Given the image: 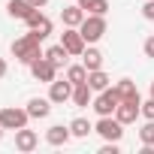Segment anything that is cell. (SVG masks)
I'll return each mask as SVG.
<instances>
[{
    "instance_id": "6da1fadb",
    "label": "cell",
    "mask_w": 154,
    "mask_h": 154,
    "mask_svg": "<svg viewBox=\"0 0 154 154\" xmlns=\"http://www.w3.org/2000/svg\"><path fill=\"white\" fill-rule=\"evenodd\" d=\"M39 42H42V39H39L33 30H30V33H24L21 39H15V42H12V54H15V60H21V63H27V66H30L36 57H42V54H45V51H39Z\"/></svg>"
},
{
    "instance_id": "7a4b0ae2",
    "label": "cell",
    "mask_w": 154,
    "mask_h": 154,
    "mask_svg": "<svg viewBox=\"0 0 154 154\" xmlns=\"http://www.w3.org/2000/svg\"><path fill=\"white\" fill-rule=\"evenodd\" d=\"M94 133H100L106 142H121V136H124V124H121L118 118H112V115H100V121L94 124Z\"/></svg>"
},
{
    "instance_id": "3957f363",
    "label": "cell",
    "mask_w": 154,
    "mask_h": 154,
    "mask_svg": "<svg viewBox=\"0 0 154 154\" xmlns=\"http://www.w3.org/2000/svg\"><path fill=\"white\" fill-rule=\"evenodd\" d=\"M79 33L85 36V42H97L106 33V15H85V21L79 24Z\"/></svg>"
},
{
    "instance_id": "277c9868",
    "label": "cell",
    "mask_w": 154,
    "mask_h": 154,
    "mask_svg": "<svg viewBox=\"0 0 154 154\" xmlns=\"http://www.w3.org/2000/svg\"><path fill=\"white\" fill-rule=\"evenodd\" d=\"M118 103H121V94H118V88H106V91H100L97 97H94V112L97 115H115V109H118Z\"/></svg>"
},
{
    "instance_id": "5b68a950",
    "label": "cell",
    "mask_w": 154,
    "mask_h": 154,
    "mask_svg": "<svg viewBox=\"0 0 154 154\" xmlns=\"http://www.w3.org/2000/svg\"><path fill=\"white\" fill-rule=\"evenodd\" d=\"M27 121H30L27 109H15V106H9V109L0 112V124H3L6 130H21V127H27Z\"/></svg>"
},
{
    "instance_id": "8992f818",
    "label": "cell",
    "mask_w": 154,
    "mask_h": 154,
    "mask_svg": "<svg viewBox=\"0 0 154 154\" xmlns=\"http://www.w3.org/2000/svg\"><path fill=\"white\" fill-rule=\"evenodd\" d=\"M30 72H33V79H36V82H48V85H51V82H54L57 66H54V63L42 54V57H36V60L30 63Z\"/></svg>"
},
{
    "instance_id": "52a82bcc",
    "label": "cell",
    "mask_w": 154,
    "mask_h": 154,
    "mask_svg": "<svg viewBox=\"0 0 154 154\" xmlns=\"http://www.w3.org/2000/svg\"><path fill=\"white\" fill-rule=\"evenodd\" d=\"M60 45L69 54H85V36L79 33V27H66L63 36H60Z\"/></svg>"
},
{
    "instance_id": "ba28073f",
    "label": "cell",
    "mask_w": 154,
    "mask_h": 154,
    "mask_svg": "<svg viewBox=\"0 0 154 154\" xmlns=\"http://www.w3.org/2000/svg\"><path fill=\"white\" fill-rule=\"evenodd\" d=\"M139 115H142V103H136V100H121L118 109H115V118L121 124H133Z\"/></svg>"
},
{
    "instance_id": "9c48e42d",
    "label": "cell",
    "mask_w": 154,
    "mask_h": 154,
    "mask_svg": "<svg viewBox=\"0 0 154 154\" xmlns=\"http://www.w3.org/2000/svg\"><path fill=\"white\" fill-rule=\"evenodd\" d=\"M72 88H75V85H72L69 79H63V82L54 79V82L48 85V100H51V103H66V100H72Z\"/></svg>"
},
{
    "instance_id": "30bf717a",
    "label": "cell",
    "mask_w": 154,
    "mask_h": 154,
    "mask_svg": "<svg viewBox=\"0 0 154 154\" xmlns=\"http://www.w3.org/2000/svg\"><path fill=\"white\" fill-rule=\"evenodd\" d=\"M24 21H27V27H30V30H33V33H36L39 39H45V36L51 33V21H48V18H45V15L39 12V9H33V12H30V15H27Z\"/></svg>"
},
{
    "instance_id": "8fae6325",
    "label": "cell",
    "mask_w": 154,
    "mask_h": 154,
    "mask_svg": "<svg viewBox=\"0 0 154 154\" xmlns=\"http://www.w3.org/2000/svg\"><path fill=\"white\" fill-rule=\"evenodd\" d=\"M36 145H39V136H36L33 130H27V127L15 130V148H18V151H33Z\"/></svg>"
},
{
    "instance_id": "7c38bea8",
    "label": "cell",
    "mask_w": 154,
    "mask_h": 154,
    "mask_svg": "<svg viewBox=\"0 0 154 154\" xmlns=\"http://www.w3.org/2000/svg\"><path fill=\"white\" fill-rule=\"evenodd\" d=\"M85 15H88V12H85L79 3H72V6H63V9H60V18H63L66 27H79V24L85 21Z\"/></svg>"
},
{
    "instance_id": "4fadbf2b",
    "label": "cell",
    "mask_w": 154,
    "mask_h": 154,
    "mask_svg": "<svg viewBox=\"0 0 154 154\" xmlns=\"http://www.w3.org/2000/svg\"><path fill=\"white\" fill-rule=\"evenodd\" d=\"M69 136H72V130L63 127V124H54V127L45 130V142H48V145H66Z\"/></svg>"
},
{
    "instance_id": "5bb4252c",
    "label": "cell",
    "mask_w": 154,
    "mask_h": 154,
    "mask_svg": "<svg viewBox=\"0 0 154 154\" xmlns=\"http://www.w3.org/2000/svg\"><path fill=\"white\" fill-rule=\"evenodd\" d=\"M33 9H36V6L30 3V0H9V3H6V12H9L12 18H21V21H24Z\"/></svg>"
},
{
    "instance_id": "9a60e30c",
    "label": "cell",
    "mask_w": 154,
    "mask_h": 154,
    "mask_svg": "<svg viewBox=\"0 0 154 154\" xmlns=\"http://www.w3.org/2000/svg\"><path fill=\"white\" fill-rule=\"evenodd\" d=\"M48 112H51V100L33 97V100L27 103V115H30V118H48Z\"/></svg>"
},
{
    "instance_id": "2e32d148",
    "label": "cell",
    "mask_w": 154,
    "mask_h": 154,
    "mask_svg": "<svg viewBox=\"0 0 154 154\" xmlns=\"http://www.w3.org/2000/svg\"><path fill=\"white\" fill-rule=\"evenodd\" d=\"M72 103H75V106H88V103H94V88H91L88 82L75 85V88H72Z\"/></svg>"
},
{
    "instance_id": "e0dca14e",
    "label": "cell",
    "mask_w": 154,
    "mask_h": 154,
    "mask_svg": "<svg viewBox=\"0 0 154 154\" xmlns=\"http://www.w3.org/2000/svg\"><path fill=\"white\" fill-rule=\"evenodd\" d=\"M109 82H112V79H109L103 69H91V72H88V85H91L97 94H100V91H106V88H109Z\"/></svg>"
},
{
    "instance_id": "ac0fdd59",
    "label": "cell",
    "mask_w": 154,
    "mask_h": 154,
    "mask_svg": "<svg viewBox=\"0 0 154 154\" xmlns=\"http://www.w3.org/2000/svg\"><path fill=\"white\" fill-rule=\"evenodd\" d=\"M66 54H69V51H66L60 42H57V45H51V48H45V57H48L57 69H60V66H66Z\"/></svg>"
},
{
    "instance_id": "d6986e66",
    "label": "cell",
    "mask_w": 154,
    "mask_h": 154,
    "mask_svg": "<svg viewBox=\"0 0 154 154\" xmlns=\"http://www.w3.org/2000/svg\"><path fill=\"white\" fill-rule=\"evenodd\" d=\"M115 88H118L121 100H136V103H142V100H139V91H136V82H130V79H121Z\"/></svg>"
},
{
    "instance_id": "ffe728a7",
    "label": "cell",
    "mask_w": 154,
    "mask_h": 154,
    "mask_svg": "<svg viewBox=\"0 0 154 154\" xmlns=\"http://www.w3.org/2000/svg\"><path fill=\"white\" fill-rule=\"evenodd\" d=\"M79 6H82L88 15H106V12H109V3H106V0H79Z\"/></svg>"
},
{
    "instance_id": "44dd1931",
    "label": "cell",
    "mask_w": 154,
    "mask_h": 154,
    "mask_svg": "<svg viewBox=\"0 0 154 154\" xmlns=\"http://www.w3.org/2000/svg\"><path fill=\"white\" fill-rule=\"evenodd\" d=\"M82 63L88 66V72H91V69H103V54H100L97 48H85V54H82Z\"/></svg>"
},
{
    "instance_id": "7402d4cb",
    "label": "cell",
    "mask_w": 154,
    "mask_h": 154,
    "mask_svg": "<svg viewBox=\"0 0 154 154\" xmlns=\"http://www.w3.org/2000/svg\"><path fill=\"white\" fill-rule=\"evenodd\" d=\"M66 79H69L72 85L88 82V66H85V63H79V66H66Z\"/></svg>"
},
{
    "instance_id": "603a6c76",
    "label": "cell",
    "mask_w": 154,
    "mask_h": 154,
    "mask_svg": "<svg viewBox=\"0 0 154 154\" xmlns=\"http://www.w3.org/2000/svg\"><path fill=\"white\" fill-rule=\"evenodd\" d=\"M69 130H72V136H79V139H85L88 133H94V127H91L85 118H75V121L69 124Z\"/></svg>"
},
{
    "instance_id": "cb8c5ba5",
    "label": "cell",
    "mask_w": 154,
    "mask_h": 154,
    "mask_svg": "<svg viewBox=\"0 0 154 154\" xmlns=\"http://www.w3.org/2000/svg\"><path fill=\"white\" fill-rule=\"evenodd\" d=\"M139 139L142 145H154V121H145V127L139 130Z\"/></svg>"
},
{
    "instance_id": "d4e9b609",
    "label": "cell",
    "mask_w": 154,
    "mask_h": 154,
    "mask_svg": "<svg viewBox=\"0 0 154 154\" xmlns=\"http://www.w3.org/2000/svg\"><path fill=\"white\" fill-rule=\"evenodd\" d=\"M142 115H145V121H154V97L142 103Z\"/></svg>"
},
{
    "instance_id": "484cf974",
    "label": "cell",
    "mask_w": 154,
    "mask_h": 154,
    "mask_svg": "<svg viewBox=\"0 0 154 154\" xmlns=\"http://www.w3.org/2000/svg\"><path fill=\"white\" fill-rule=\"evenodd\" d=\"M142 15H145L148 21H154V0H148V3L142 6Z\"/></svg>"
},
{
    "instance_id": "4316f807",
    "label": "cell",
    "mask_w": 154,
    "mask_h": 154,
    "mask_svg": "<svg viewBox=\"0 0 154 154\" xmlns=\"http://www.w3.org/2000/svg\"><path fill=\"white\" fill-rule=\"evenodd\" d=\"M100 154H118V142H106L100 148Z\"/></svg>"
},
{
    "instance_id": "83f0119b",
    "label": "cell",
    "mask_w": 154,
    "mask_h": 154,
    "mask_svg": "<svg viewBox=\"0 0 154 154\" xmlns=\"http://www.w3.org/2000/svg\"><path fill=\"white\" fill-rule=\"evenodd\" d=\"M145 57H154V36L145 39Z\"/></svg>"
},
{
    "instance_id": "f1b7e54d",
    "label": "cell",
    "mask_w": 154,
    "mask_h": 154,
    "mask_svg": "<svg viewBox=\"0 0 154 154\" xmlns=\"http://www.w3.org/2000/svg\"><path fill=\"white\" fill-rule=\"evenodd\" d=\"M3 75H6V60L0 57V79H3Z\"/></svg>"
},
{
    "instance_id": "f546056e",
    "label": "cell",
    "mask_w": 154,
    "mask_h": 154,
    "mask_svg": "<svg viewBox=\"0 0 154 154\" xmlns=\"http://www.w3.org/2000/svg\"><path fill=\"white\" fill-rule=\"evenodd\" d=\"M30 3H33V6H36V9H42V6H45V3H48V0H30Z\"/></svg>"
},
{
    "instance_id": "4dcf8cb0",
    "label": "cell",
    "mask_w": 154,
    "mask_h": 154,
    "mask_svg": "<svg viewBox=\"0 0 154 154\" xmlns=\"http://www.w3.org/2000/svg\"><path fill=\"white\" fill-rule=\"evenodd\" d=\"M3 130H6V127H3V124H0V139H3Z\"/></svg>"
},
{
    "instance_id": "1f68e13d",
    "label": "cell",
    "mask_w": 154,
    "mask_h": 154,
    "mask_svg": "<svg viewBox=\"0 0 154 154\" xmlns=\"http://www.w3.org/2000/svg\"><path fill=\"white\" fill-rule=\"evenodd\" d=\"M151 97H154V82H151Z\"/></svg>"
}]
</instances>
